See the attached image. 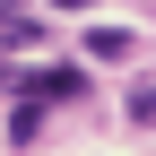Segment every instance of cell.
<instances>
[{
  "label": "cell",
  "instance_id": "cell-1",
  "mask_svg": "<svg viewBox=\"0 0 156 156\" xmlns=\"http://www.w3.org/2000/svg\"><path fill=\"white\" fill-rule=\"evenodd\" d=\"M9 87H26V95H35V104H44V95H52V104H69V95H78V87H87V78H78L69 61H52V69H17V78H9Z\"/></svg>",
  "mask_w": 156,
  "mask_h": 156
},
{
  "label": "cell",
  "instance_id": "cell-2",
  "mask_svg": "<svg viewBox=\"0 0 156 156\" xmlns=\"http://www.w3.org/2000/svg\"><path fill=\"white\" fill-rule=\"evenodd\" d=\"M35 44H44V17L17 9V0H0V52H35Z\"/></svg>",
  "mask_w": 156,
  "mask_h": 156
},
{
  "label": "cell",
  "instance_id": "cell-3",
  "mask_svg": "<svg viewBox=\"0 0 156 156\" xmlns=\"http://www.w3.org/2000/svg\"><path fill=\"white\" fill-rule=\"evenodd\" d=\"M87 61H130V26H95L87 35Z\"/></svg>",
  "mask_w": 156,
  "mask_h": 156
},
{
  "label": "cell",
  "instance_id": "cell-4",
  "mask_svg": "<svg viewBox=\"0 0 156 156\" xmlns=\"http://www.w3.org/2000/svg\"><path fill=\"white\" fill-rule=\"evenodd\" d=\"M130 122H147V130H156V87H139V95H130Z\"/></svg>",
  "mask_w": 156,
  "mask_h": 156
},
{
  "label": "cell",
  "instance_id": "cell-5",
  "mask_svg": "<svg viewBox=\"0 0 156 156\" xmlns=\"http://www.w3.org/2000/svg\"><path fill=\"white\" fill-rule=\"evenodd\" d=\"M52 9H95V0H52Z\"/></svg>",
  "mask_w": 156,
  "mask_h": 156
}]
</instances>
